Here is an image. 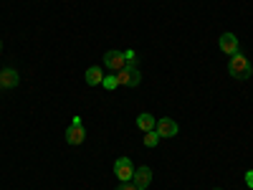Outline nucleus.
<instances>
[{
    "label": "nucleus",
    "mask_w": 253,
    "mask_h": 190,
    "mask_svg": "<svg viewBox=\"0 0 253 190\" xmlns=\"http://www.w3.org/2000/svg\"><path fill=\"white\" fill-rule=\"evenodd\" d=\"M228 71H230V76L233 79H241V81H246V79H251V74H253V66H251V61H248V56L246 53H233L228 58Z\"/></svg>",
    "instance_id": "nucleus-1"
},
{
    "label": "nucleus",
    "mask_w": 253,
    "mask_h": 190,
    "mask_svg": "<svg viewBox=\"0 0 253 190\" xmlns=\"http://www.w3.org/2000/svg\"><path fill=\"white\" fill-rule=\"evenodd\" d=\"M117 81H119V87H139L142 74L137 69V63H126L122 71H117Z\"/></svg>",
    "instance_id": "nucleus-2"
},
{
    "label": "nucleus",
    "mask_w": 253,
    "mask_h": 190,
    "mask_svg": "<svg viewBox=\"0 0 253 190\" xmlns=\"http://www.w3.org/2000/svg\"><path fill=\"white\" fill-rule=\"evenodd\" d=\"M114 175H117L122 183H132V178H134V162H132L129 157H119V160L114 162Z\"/></svg>",
    "instance_id": "nucleus-3"
},
{
    "label": "nucleus",
    "mask_w": 253,
    "mask_h": 190,
    "mask_svg": "<svg viewBox=\"0 0 253 190\" xmlns=\"http://www.w3.org/2000/svg\"><path fill=\"white\" fill-rule=\"evenodd\" d=\"M104 66H107L109 71H122L126 66V58H124V51H107L104 53Z\"/></svg>",
    "instance_id": "nucleus-4"
},
{
    "label": "nucleus",
    "mask_w": 253,
    "mask_h": 190,
    "mask_svg": "<svg viewBox=\"0 0 253 190\" xmlns=\"http://www.w3.org/2000/svg\"><path fill=\"white\" fill-rule=\"evenodd\" d=\"M155 132H157L160 137H175V135L180 132V127H177L175 119L162 117V119H157V124H155Z\"/></svg>",
    "instance_id": "nucleus-5"
},
{
    "label": "nucleus",
    "mask_w": 253,
    "mask_h": 190,
    "mask_svg": "<svg viewBox=\"0 0 253 190\" xmlns=\"http://www.w3.org/2000/svg\"><path fill=\"white\" fill-rule=\"evenodd\" d=\"M218 46H220V51H223L225 56L238 53V36H236V33H223L220 41H218Z\"/></svg>",
    "instance_id": "nucleus-6"
},
{
    "label": "nucleus",
    "mask_w": 253,
    "mask_h": 190,
    "mask_svg": "<svg viewBox=\"0 0 253 190\" xmlns=\"http://www.w3.org/2000/svg\"><path fill=\"white\" fill-rule=\"evenodd\" d=\"M84 140H86V127L84 124H69V130H66V142L69 144H81Z\"/></svg>",
    "instance_id": "nucleus-7"
},
{
    "label": "nucleus",
    "mask_w": 253,
    "mask_h": 190,
    "mask_svg": "<svg viewBox=\"0 0 253 190\" xmlns=\"http://www.w3.org/2000/svg\"><path fill=\"white\" fill-rule=\"evenodd\" d=\"M132 183H134L137 188H150V183H152V170H150L147 165L134 167V178H132Z\"/></svg>",
    "instance_id": "nucleus-8"
},
{
    "label": "nucleus",
    "mask_w": 253,
    "mask_h": 190,
    "mask_svg": "<svg viewBox=\"0 0 253 190\" xmlns=\"http://www.w3.org/2000/svg\"><path fill=\"white\" fill-rule=\"evenodd\" d=\"M20 81V74L15 69H3L0 71V89H15Z\"/></svg>",
    "instance_id": "nucleus-9"
},
{
    "label": "nucleus",
    "mask_w": 253,
    "mask_h": 190,
    "mask_svg": "<svg viewBox=\"0 0 253 190\" xmlns=\"http://www.w3.org/2000/svg\"><path fill=\"white\" fill-rule=\"evenodd\" d=\"M155 124H157V119H155L150 112H142V114L137 117V127H139L142 132H152V130H155Z\"/></svg>",
    "instance_id": "nucleus-10"
},
{
    "label": "nucleus",
    "mask_w": 253,
    "mask_h": 190,
    "mask_svg": "<svg viewBox=\"0 0 253 190\" xmlns=\"http://www.w3.org/2000/svg\"><path fill=\"white\" fill-rule=\"evenodd\" d=\"M101 81H104V69H101V66L86 69V84H89V87H99Z\"/></svg>",
    "instance_id": "nucleus-11"
},
{
    "label": "nucleus",
    "mask_w": 253,
    "mask_h": 190,
    "mask_svg": "<svg viewBox=\"0 0 253 190\" xmlns=\"http://www.w3.org/2000/svg\"><path fill=\"white\" fill-rule=\"evenodd\" d=\"M160 140H162V137H160L155 130H152V132H144V147H157Z\"/></svg>",
    "instance_id": "nucleus-12"
},
{
    "label": "nucleus",
    "mask_w": 253,
    "mask_h": 190,
    "mask_svg": "<svg viewBox=\"0 0 253 190\" xmlns=\"http://www.w3.org/2000/svg\"><path fill=\"white\" fill-rule=\"evenodd\" d=\"M101 87L112 92V89H117V87H119V81H117V76H104V81H101Z\"/></svg>",
    "instance_id": "nucleus-13"
},
{
    "label": "nucleus",
    "mask_w": 253,
    "mask_h": 190,
    "mask_svg": "<svg viewBox=\"0 0 253 190\" xmlns=\"http://www.w3.org/2000/svg\"><path fill=\"white\" fill-rule=\"evenodd\" d=\"M124 58H126V63H134L137 53H134V51H124Z\"/></svg>",
    "instance_id": "nucleus-14"
},
{
    "label": "nucleus",
    "mask_w": 253,
    "mask_h": 190,
    "mask_svg": "<svg viewBox=\"0 0 253 190\" xmlns=\"http://www.w3.org/2000/svg\"><path fill=\"white\" fill-rule=\"evenodd\" d=\"M246 185L253 190V170H246Z\"/></svg>",
    "instance_id": "nucleus-15"
},
{
    "label": "nucleus",
    "mask_w": 253,
    "mask_h": 190,
    "mask_svg": "<svg viewBox=\"0 0 253 190\" xmlns=\"http://www.w3.org/2000/svg\"><path fill=\"white\" fill-rule=\"evenodd\" d=\"M117 190H137V185H134V183H122Z\"/></svg>",
    "instance_id": "nucleus-16"
},
{
    "label": "nucleus",
    "mask_w": 253,
    "mask_h": 190,
    "mask_svg": "<svg viewBox=\"0 0 253 190\" xmlns=\"http://www.w3.org/2000/svg\"><path fill=\"white\" fill-rule=\"evenodd\" d=\"M0 51H3V41H0Z\"/></svg>",
    "instance_id": "nucleus-17"
},
{
    "label": "nucleus",
    "mask_w": 253,
    "mask_h": 190,
    "mask_svg": "<svg viewBox=\"0 0 253 190\" xmlns=\"http://www.w3.org/2000/svg\"><path fill=\"white\" fill-rule=\"evenodd\" d=\"M137 190H147V188H137Z\"/></svg>",
    "instance_id": "nucleus-18"
},
{
    "label": "nucleus",
    "mask_w": 253,
    "mask_h": 190,
    "mask_svg": "<svg viewBox=\"0 0 253 190\" xmlns=\"http://www.w3.org/2000/svg\"><path fill=\"white\" fill-rule=\"evenodd\" d=\"M215 190H223V188H215Z\"/></svg>",
    "instance_id": "nucleus-19"
}]
</instances>
